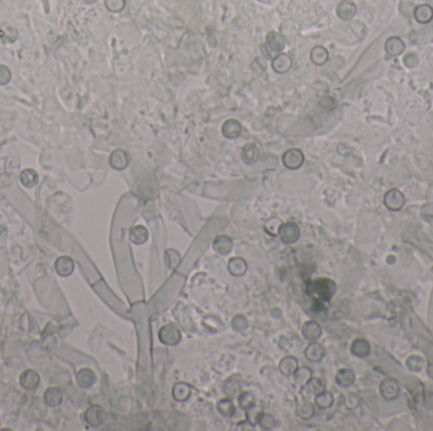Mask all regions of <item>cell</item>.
<instances>
[{
	"label": "cell",
	"mask_w": 433,
	"mask_h": 431,
	"mask_svg": "<svg viewBox=\"0 0 433 431\" xmlns=\"http://www.w3.org/2000/svg\"><path fill=\"white\" fill-rule=\"evenodd\" d=\"M400 391V386L398 380L394 378H385L380 384V395L385 400H394L398 397Z\"/></svg>",
	"instance_id": "obj_7"
},
{
	"label": "cell",
	"mask_w": 433,
	"mask_h": 431,
	"mask_svg": "<svg viewBox=\"0 0 433 431\" xmlns=\"http://www.w3.org/2000/svg\"><path fill=\"white\" fill-rule=\"evenodd\" d=\"M304 162V154L298 148H290L283 154V163L289 170H297Z\"/></svg>",
	"instance_id": "obj_5"
},
{
	"label": "cell",
	"mask_w": 433,
	"mask_h": 431,
	"mask_svg": "<svg viewBox=\"0 0 433 431\" xmlns=\"http://www.w3.org/2000/svg\"><path fill=\"white\" fill-rule=\"evenodd\" d=\"M323 391H325V380L319 377H312L305 386L301 387V392H308V395L316 396Z\"/></svg>",
	"instance_id": "obj_21"
},
{
	"label": "cell",
	"mask_w": 433,
	"mask_h": 431,
	"mask_svg": "<svg viewBox=\"0 0 433 431\" xmlns=\"http://www.w3.org/2000/svg\"><path fill=\"white\" fill-rule=\"evenodd\" d=\"M337 286L331 279H316L307 281L305 283V294L317 304H327L336 294Z\"/></svg>",
	"instance_id": "obj_1"
},
{
	"label": "cell",
	"mask_w": 433,
	"mask_h": 431,
	"mask_svg": "<svg viewBox=\"0 0 433 431\" xmlns=\"http://www.w3.org/2000/svg\"><path fill=\"white\" fill-rule=\"evenodd\" d=\"M351 352L356 356H366L370 353V344L365 339H356L351 345Z\"/></svg>",
	"instance_id": "obj_34"
},
{
	"label": "cell",
	"mask_w": 433,
	"mask_h": 431,
	"mask_svg": "<svg viewBox=\"0 0 433 431\" xmlns=\"http://www.w3.org/2000/svg\"><path fill=\"white\" fill-rule=\"evenodd\" d=\"M159 339L165 345H176L181 340V331L174 324H167L160 329Z\"/></svg>",
	"instance_id": "obj_3"
},
{
	"label": "cell",
	"mask_w": 433,
	"mask_h": 431,
	"mask_svg": "<svg viewBox=\"0 0 433 431\" xmlns=\"http://www.w3.org/2000/svg\"><path fill=\"white\" fill-rule=\"evenodd\" d=\"M301 334L307 340L317 341L322 335V328L317 321L309 320L304 323L303 328H301Z\"/></svg>",
	"instance_id": "obj_11"
},
{
	"label": "cell",
	"mask_w": 433,
	"mask_h": 431,
	"mask_svg": "<svg viewBox=\"0 0 433 431\" xmlns=\"http://www.w3.org/2000/svg\"><path fill=\"white\" fill-rule=\"evenodd\" d=\"M257 425H260V428L262 430H272L276 426V420H275V417L271 413L264 412L261 415V417H260Z\"/></svg>",
	"instance_id": "obj_39"
},
{
	"label": "cell",
	"mask_w": 433,
	"mask_h": 431,
	"mask_svg": "<svg viewBox=\"0 0 433 431\" xmlns=\"http://www.w3.org/2000/svg\"><path fill=\"white\" fill-rule=\"evenodd\" d=\"M299 363L297 358L292 355H288V356H284L283 359L280 360L279 363V371L283 373L284 376H293L297 368L299 367Z\"/></svg>",
	"instance_id": "obj_23"
},
{
	"label": "cell",
	"mask_w": 433,
	"mask_h": 431,
	"mask_svg": "<svg viewBox=\"0 0 433 431\" xmlns=\"http://www.w3.org/2000/svg\"><path fill=\"white\" fill-rule=\"evenodd\" d=\"M19 181H21L22 185L24 187H33V186L37 185L38 182V175L34 170H30V168H27V170L22 171L21 176H19Z\"/></svg>",
	"instance_id": "obj_33"
},
{
	"label": "cell",
	"mask_w": 433,
	"mask_h": 431,
	"mask_svg": "<svg viewBox=\"0 0 433 431\" xmlns=\"http://www.w3.org/2000/svg\"><path fill=\"white\" fill-rule=\"evenodd\" d=\"M62 392H61V389L57 388V387H50V388L46 389L45 402L48 406L56 407V406H58L62 402Z\"/></svg>",
	"instance_id": "obj_26"
},
{
	"label": "cell",
	"mask_w": 433,
	"mask_h": 431,
	"mask_svg": "<svg viewBox=\"0 0 433 431\" xmlns=\"http://www.w3.org/2000/svg\"><path fill=\"white\" fill-rule=\"evenodd\" d=\"M271 65H272L274 71L277 72V74H286L293 66L292 57L286 53H279L272 58Z\"/></svg>",
	"instance_id": "obj_12"
},
{
	"label": "cell",
	"mask_w": 433,
	"mask_h": 431,
	"mask_svg": "<svg viewBox=\"0 0 433 431\" xmlns=\"http://www.w3.org/2000/svg\"><path fill=\"white\" fill-rule=\"evenodd\" d=\"M404 203H406V199H404L403 194L399 191V190H389L384 196V204L385 206L388 207L389 210H393V211H397L403 207Z\"/></svg>",
	"instance_id": "obj_6"
},
{
	"label": "cell",
	"mask_w": 433,
	"mask_h": 431,
	"mask_svg": "<svg viewBox=\"0 0 433 431\" xmlns=\"http://www.w3.org/2000/svg\"><path fill=\"white\" fill-rule=\"evenodd\" d=\"M96 376L90 368H82L76 375V382L81 388H90L95 383Z\"/></svg>",
	"instance_id": "obj_16"
},
{
	"label": "cell",
	"mask_w": 433,
	"mask_h": 431,
	"mask_svg": "<svg viewBox=\"0 0 433 431\" xmlns=\"http://www.w3.org/2000/svg\"><path fill=\"white\" fill-rule=\"evenodd\" d=\"M216 410L224 417H232L236 413V406L231 398H222L216 404Z\"/></svg>",
	"instance_id": "obj_32"
},
{
	"label": "cell",
	"mask_w": 433,
	"mask_h": 431,
	"mask_svg": "<svg viewBox=\"0 0 433 431\" xmlns=\"http://www.w3.org/2000/svg\"><path fill=\"white\" fill-rule=\"evenodd\" d=\"M228 272L236 277L244 276L247 272V262L242 257L231 258L228 262Z\"/></svg>",
	"instance_id": "obj_22"
},
{
	"label": "cell",
	"mask_w": 433,
	"mask_h": 431,
	"mask_svg": "<svg viewBox=\"0 0 433 431\" xmlns=\"http://www.w3.org/2000/svg\"><path fill=\"white\" fill-rule=\"evenodd\" d=\"M293 376H294L295 383L299 384L300 387H303L305 386L308 380L313 377V372L309 367L301 365V367H298V368H297V371L293 373Z\"/></svg>",
	"instance_id": "obj_31"
},
{
	"label": "cell",
	"mask_w": 433,
	"mask_h": 431,
	"mask_svg": "<svg viewBox=\"0 0 433 431\" xmlns=\"http://www.w3.org/2000/svg\"><path fill=\"white\" fill-rule=\"evenodd\" d=\"M232 327L237 331H244L248 328V321H247L246 316L242 314L236 315L233 320H232Z\"/></svg>",
	"instance_id": "obj_41"
},
{
	"label": "cell",
	"mask_w": 433,
	"mask_h": 431,
	"mask_svg": "<svg viewBox=\"0 0 433 431\" xmlns=\"http://www.w3.org/2000/svg\"><path fill=\"white\" fill-rule=\"evenodd\" d=\"M109 163H110L111 167L115 168V170L122 171L128 166V163H130V158H128L127 152H124L123 150H115L114 152L110 154Z\"/></svg>",
	"instance_id": "obj_15"
},
{
	"label": "cell",
	"mask_w": 433,
	"mask_h": 431,
	"mask_svg": "<svg viewBox=\"0 0 433 431\" xmlns=\"http://www.w3.org/2000/svg\"><path fill=\"white\" fill-rule=\"evenodd\" d=\"M285 47V39L277 32H270V33L266 36V43H265V48H266V52H265V56L268 58H274L275 56H277L279 53H281V51Z\"/></svg>",
	"instance_id": "obj_2"
},
{
	"label": "cell",
	"mask_w": 433,
	"mask_h": 431,
	"mask_svg": "<svg viewBox=\"0 0 433 431\" xmlns=\"http://www.w3.org/2000/svg\"><path fill=\"white\" fill-rule=\"evenodd\" d=\"M190 393H191V387L188 383H184V382H179V383H176L172 387V397H174L175 401H187L188 398L190 397Z\"/></svg>",
	"instance_id": "obj_25"
},
{
	"label": "cell",
	"mask_w": 433,
	"mask_h": 431,
	"mask_svg": "<svg viewBox=\"0 0 433 431\" xmlns=\"http://www.w3.org/2000/svg\"><path fill=\"white\" fill-rule=\"evenodd\" d=\"M241 157H242V161H244L246 165H255L256 162L260 159V150L257 148V146H255L253 143L246 144V146L242 148Z\"/></svg>",
	"instance_id": "obj_19"
},
{
	"label": "cell",
	"mask_w": 433,
	"mask_h": 431,
	"mask_svg": "<svg viewBox=\"0 0 433 431\" xmlns=\"http://www.w3.org/2000/svg\"><path fill=\"white\" fill-rule=\"evenodd\" d=\"M238 405L246 411L247 408L256 405V396L252 392H241L238 396Z\"/></svg>",
	"instance_id": "obj_38"
},
{
	"label": "cell",
	"mask_w": 433,
	"mask_h": 431,
	"mask_svg": "<svg viewBox=\"0 0 433 431\" xmlns=\"http://www.w3.org/2000/svg\"><path fill=\"white\" fill-rule=\"evenodd\" d=\"M85 1H86V3H94V1H96V0H85Z\"/></svg>",
	"instance_id": "obj_47"
},
{
	"label": "cell",
	"mask_w": 433,
	"mask_h": 431,
	"mask_svg": "<svg viewBox=\"0 0 433 431\" xmlns=\"http://www.w3.org/2000/svg\"><path fill=\"white\" fill-rule=\"evenodd\" d=\"M336 382L341 387H349L355 382V373L349 368H342L337 372Z\"/></svg>",
	"instance_id": "obj_29"
},
{
	"label": "cell",
	"mask_w": 433,
	"mask_h": 431,
	"mask_svg": "<svg viewBox=\"0 0 433 431\" xmlns=\"http://www.w3.org/2000/svg\"><path fill=\"white\" fill-rule=\"evenodd\" d=\"M414 18H415V21L419 22V23H422V24L431 22L433 18L432 6L428 5V4H422V5H418L414 10Z\"/></svg>",
	"instance_id": "obj_27"
},
{
	"label": "cell",
	"mask_w": 433,
	"mask_h": 431,
	"mask_svg": "<svg viewBox=\"0 0 433 431\" xmlns=\"http://www.w3.org/2000/svg\"><path fill=\"white\" fill-rule=\"evenodd\" d=\"M305 358L310 362H319L325 354V349L322 344H319L318 341H310V344L305 348L304 351Z\"/></svg>",
	"instance_id": "obj_13"
},
{
	"label": "cell",
	"mask_w": 433,
	"mask_h": 431,
	"mask_svg": "<svg viewBox=\"0 0 433 431\" xmlns=\"http://www.w3.org/2000/svg\"><path fill=\"white\" fill-rule=\"evenodd\" d=\"M406 365H408V368L412 369V371H419V369L423 367V359L418 355L409 356L408 360H406Z\"/></svg>",
	"instance_id": "obj_42"
},
{
	"label": "cell",
	"mask_w": 433,
	"mask_h": 431,
	"mask_svg": "<svg viewBox=\"0 0 433 431\" xmlns=\"http://www.w3.org/2000/svg\"><path fill=\"white\" fill-rule=\"evenodd\" d=\"M319 105H321L325 110L329 111V110H333V109L336 108V101L332 99L331 96H325L323 99H321Z\"/></svg>",
	"instance_id": "obj_44"
},
{
	"label": "cell",
	"mask_w": 433,
	"mask_h": 431,
	"mask_svg": "<svg viewBox=\"0 0 433 431\" xmlns=\"http://www.w3.org/2000/svg\"><path fill=\"white\" fill-rule=\"evenodd\" d=\"M54 268H56V272L58 275L62 276V277H67V276H70L74 272L75 263H74V261L70 257L62 255V257L57 258V261L54 263Z\"/></svg>",
	"instance_id": "obj_18"
},
{
	"label": "cell",
	"mask_w": 433,
	"mask_h": 431,
	"mask_svg": "<svg viewBox=\"0 0 433 431\" xmlns=\"http://www.w3.org/2000/svg\"><path fill=\"white\" fill-rule=\"evenodd\" d=\"M213 249L220 255L229 254L233 249V240L228 235H218L213 240Z\"/></svg>",
	"instance_id": "obj_10"
},
{
	"label": "cell",
	"mask_w": 433,
	"mask_h": 431,
	"mask_svg": "<svg viewBox=\"0 0 433 431\" xmlns=\"http://www.w3.org/2000/svg\"><path fill=\"white\" fill-rule=\"evenodd\" d=\"M422 214L427 218H433V204H427L422 207Z\"/></svg>",
	"instance_id": "obj_46"
},
{
	"label": "cell",
	"mask_w": 433,
	"mask_h": 431,
	"mask_svg": "<svg viewBox=\"0 0 433 431\" xmlns=\"http://www.w3.org/2000/svg\"><path fill=\"white\" fill-rule=\"evenodd\" d=\"M356 14V5L351 0H343L337 6V15L342 21H350Z\"/></svg>",
	"instance_id": "obj_17"
},
{
	"label": "cell",
	"mask_w": 433,
	"mask_h": 431,
	"mask_svg": "<svg viewBox=\"0 0 433 431\" xmlns=\"http://www.w3.org/2000/svg\"><path fill=\"white\" fill-rule=\"evenodd\" d=\"M417 62H418V58H417V56H414V54H408V56L404 57V63H406L408 67L415 66Z\"/></svg>",
	"instance_id": "obj_45"
},
{
	"label": "cell",
	"mask_w": 433,
	"mask_h": 431,
	"mask_svg": "<svg viewBox=\"0 0 433 431\" xmlns=\"http://www.w3.org/2000/svg\"><path fill=\"white\" fill-rule=\"evenodd\" d=\"M224 393L229 398H238L241 393V380L237 375H233L224 382Z\"/></svg>",
	"instance_id": "obj_20"
},
{
	"label": "cell",
	"mask_w": 433,
	"mask_h": 431,
	"mask_svg": "<svg viewBox=\"0 0 433 431\" xmlns=\"http://www.w3.org/2000/svg\"><path fill=\"white\" fill-rule=\"evenodd\" d=\"M281 220L279 218H270L268 222L265 223V230L271 235H279V229L281 227Z\"/></svg>",
	"instance_id": "obj_40"
},
{
	"label": "cell",
	"mask_w": 433,
	"mask_h": 431,
	"mask_svg": "<svg viewBox=\"0 0 433 431\" xmlns=\"http://www.w3.org/2000/svg\"><path fill=\"white\" fill-rule=\"evenodd\" d=\"M262 413H264L262 408L259 407L257 405H253V406H251L250 408H247L246 410V420L255 426L259 424V420L260 417H261Z\"/></svg>",
	"instance_id": "obj_37"
},
{
	"label": "cell",
	"mask_w": 433,
	"mask_h": 431,
	"mask_svg": "<svg viewBox=\"0 0 433 431\" xmlns=\"http://www.w3.org/2000/svg\"><path fill=\"white\" fill-rule=\"evenodd\" d=\"M131 242L135 246H141L148 239V230L143 225H135L130 230Z\"/></svg>",
	"instance_id": "obj_24"
},
{
	"label": "cell",
	"mask_w": 433,
	"mask_h": 431,
	"mask_svg": "<svg viewBox=\"0 0 433 431\" xmlns=\"http://www.w3.org/2000/svg\"><path fill=\"white\" fill-rule=\"evenodd\" d=\"M242 133V126L238 120L228 119L222 126V134L228 139H235Z\"/></svg>",
	"instance_id": "obj_14"
},
{
	"label": "cell",
	"mask_w": 433,
	"mask_h": 431,
	"mask_svg": "<svg viewBox=\"0 0 433 431\" xmlns=\"http://www.w3.org/2000/svg\"><path fill=\"white\" fill-rule=\"evenodd\" d=\"M404 48H406L404 42L399 38V37H391V38H389L388 41H386V43H385V50H386V52H388L389 54H391V56H398V54H400L404 51Z\"/></svg>",
	"instance_id": "obj_30"
},
{
	"label": "cell",
	"mask_w": 433,
	"mask_h": 431,
	"mask_svg": "<svg viewBox=\"0 0 433 431\" xmlns=\"http://www.w3.org/2000/svg\"><path fill=\"white\" fill-rule=\"evenodd\" d=\"M39 382H41V377L37 373L34 369H27L24 371L23 373L19 377V383L23 388L28 389V391H33L37 387L39 386Z\"/></svg>",
	"instance_id": "obj_9"
},
{
	"label": "cell",
	"mask_w": 433,
	"mask_h": 431,
	"mask_svg": "<svg viewBox=\"0 0 433 431\" xmlns=\"http://www.w3.org/2000/svg\"><path fill=\"white\" fill-rule=\"evenodd\" d=\"M279 237L285 244H293L300 238V228L297 223H283L279 229Z\"/></svg>",
	"instance_id": "obj_4"
},
{
	"label": "cell",
	"mask_w": 433,
	"mask_h": 431,
	"mask_svg": "<svg viewBox=\"0 0 433 431\" xmlns=\"http://www.w3.org/2000/svg\"><path fill=\"white\" fill-rule=\"evenodd\" d=\"M314 412H316L314 406H313L312 402L309 400H307V398H303L298 404V406H297V415L303 420L312 419Z\"/></svg>",
	"instance_id": "obj_28"
},
{
	"label": "cell",
	"mask_w": 433,
	"mask_h": 431,
	"mask_svg": "<svg viewBox=\"0 0 433 431\" xmlns=\"http://www.w3.org/2000/svg\"><path fill=\"white\" fill-rule=\"evenodd\" d=\"M314 404H316L319 408L331 407L332 405H333V396H332L331 392L323 391V392L316 395Z\"/></svg>",
	"instance_id": "obj_36"
},
{
	"label": "cell",
	"mask_w": 433,
	"mask_h": 431,
	"mask_svg": "<svg viewBox=\"0 0 433 431\" xmlns=\"http://www.w3.org/2000/svg\"><path fill=\"white\" fill-rule=\"evenodd\" d=\"M106 5L110 12H120L126 5L124 0H106Z\"/></svg>",
	"instance_id": "obj_43"
},
{
	"label": "cell",
	"mask_w": 433,
	"mask_h": 431,
	"mask_svg": "<svg viewBox=\"0 0 433 431\" xmlns=\"http://www.w3.org/2000/svg\"><path fill=\"white\" fill-rule=\"evenodd\" d=\"M106 411L103 410L100 406H98V405L90 406V407L85 411V421L90 426H95V428L96 426H100L103 422L106 421Z\"/></svg>",
	"instance_id": "obj_8"
},
{
	"label": "cell",
	"mask_w": 433,
	"mask_h": 431,
	"mask_svg": "<svg viewBox=\"0 0 433 431\" xmlns=\"http://www.w3.org/2000/svg\"><path fill=\"white\" fill-rule=\"evenodd\" d=\"M310 58L313 63H316L318 66H322L328 61V51L322 46H317L310 52Z\"/></svg>",
	"instance_id": "obj_35"
}]
</instances>
